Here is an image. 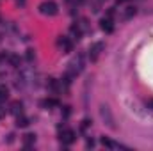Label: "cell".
Listing matches in <instances>:
<instances>
[{
    "label": "cell",
    "instance_id": "obj_1",
    "mask_svg": "<svg viewBox=\"0 0 153 151\" xmlns=\"http://www.w3.org/2000/svg\"><path fill=\"white\" fill-rule=\"evenodd\" d=\"M57 4L52 2V0H45L43 4H39V13L45 14V16H55L57 14Z\"/></svg>",
    "mask_w": 153,
    "mask_h": 151
},
{
    "label": "cell",
    "instance_id": "obj_2",
    "mask_svg": "<svg viewBox=\"0 0 153 151\" xmlns=\"http://www.w3.org/2000/svg\"><path fill=\"white\" fill-rule=\"evenodd\" d=\"M82 68H84V57H82V55H78L76 59H73V61L70 62V68H68V75H70V76L78 75V73L82 71Z\"/></svg>",
    "mask_w": 153,
    "mask_h": 151
},
{
    "label": "cell",
    "instance_id": "obj_3",
    "mask_svg": "<svg viewBox=\"0 0 153 151\" xmlns=\"http://www.w3.org/2000/svg\"><path fill=\"white\" fill-rule=\"evenodd\" d=\"M100 115H102V119L107 123V126H111V128L114 130V128H116L114 117H112V114H111V109H109L107 105H102V107H100Z\"/></svg>",
    "mask_w": 153,
    "mask_h": 151
},
{
    "label": "cell",
    "instance_id": "obj_4",
    "mask_svg": "<svg viewBox=\"0 0 153 151\" xmlns=\"http://www.w3.org/2000/svg\"><path fill=\"white\" fill-rule=\"evenodd\" d=\"M76 139L75 132L73 130H70V128H64L62 132H61V142L62 144H73Z\"/></svg>",
    "mask_w": 153,
    "mask_h": 151
},
{
    "label": "cell",
    "instance_id": "obj_5",
    "mask_svg": "<svg viewBox=\"0 0 153 151\" xmlns=\"http://www.w3.org/2000/svg\"><path fill=\"white\" fill-rule=\"evenodd\" d=\"M102 50H103V43H94V44L89 48V59H91V61H96V59L100 57Z\"/></svg>",
    "mask_w": 153,
    "mask_h": 151
},
{
    "label": "cell",
    "instance_id": "obj_6",
    "mask_svg": "<svg viewBox=\"0 0 153 151\" xmlns=\"http://www.w3.org/2000/svg\"><path fill=\"white\" fill-rule=\"evenodd\" d=\"M100 29H102L103 32H107V34H111V32L114 30V25H112V21H111V18H102V20H100Z\"/></svg>",
    "mask_w": 153,
    "mask_h": 151
},
{
    "label": "cell",
    "instance_id": "obj_7",
    "mask_svg": "<svg viewBox=\"0 0 153 151\" xmlns=\"http://www.w3.org/2000/svg\"><path fill=\"white\" fill-rule=\"evenodd\" d=\"M57 44H59L64 52H71V41L68 38H59L57 39Z\"/></svg>",
    "mask_w": 153,
    "mask_h": 151
},
{
    "label": "cell",
    "instance_id": "obj_8",
    "mask_svg": "<svg viewBox=\"0 0 153 151\" xmlns=\"http://www.w3.org/2000/svg\"><path fill=\"white\" fill-rule=\"evenodd\" d=\"M22 112H23V105H22L20 101H13V103H11V114L20 115Z\"/></svg>",
    "mask_w": 153,
    "mask_h": 151
},
{
    "label": "cell",
    "instance_id": "obj_9",
    "mask_svg": "<svg viewBox=\"0 0 153 151\" xmlns=\"http://www.w3.org/2000/svg\"><path fill=\"white\" fill-rule=\"evenodd\" d=\"M29 123H30V121H29L27 117H23L22 114L16 115V126H18V128H25V126H29Z\"/></svg>",
    "mask_w": 153,
    "mask_h": 151
},
{
    "label": "cell",
    "instance_id": "obj_10",
    "mask_svg": "<svg viewBox=\"0 0 153 151\" xmlns=\"http://www.w3.org/2000/svg\"><path fill=\"white\" fill-rule=\"evenodd\" d=\"M34 141H36V135H34V133H27V135H23V144H25L27 150L30 148V144H34Z\"/></svg>",
    "mask_w": 153,
    "mask_h": 151
},
{
    "label": "cell",
    "instance_id": "obj_11",
    "mask_svg": "<svg viewBox=\"0 0 153 151\" xmlns=\"http://www.w3.org/2000/svg\"><path fill=\"white\" fill-rule=\"evenodd\" d=\"M9 98V89L5 85H0V101H5Z\"/></svg>",
    "mask_w": 153,
    "mask_h": 151
},
{
    "label": "cell",
    "instance_id": "obj_12",
    "mask_svg": "<svg viewBox=\"0 0 153 151\" xmlns=\"http://www.w3.org/2000/svg\"><path fill=\"white\" fill-rule=\"evenodd\" d=\"M71 36H73V39H76V41H78V39H80V36H82V30H80L78 27H75V25H73V27H71Z\"/></svg>",
    "mask_w": 153,
    "mask_h": 151
},
{
    "label": "cell",
    "instance_id": "obj_13",
    "mask_svg": "<svg viewBox=\"0 0 153 151\" xmlns=\"http://www.w3.org/2000/svg\"><path fill=\"white\" fill-rule=\"evenodd\" d=\"M132 16H135V7H126V11H125V20H128V18H132Z\"/></svg>",
    "mask_w": 153,
    "mask_h": 151
},
{
    "label": "cell",
    "instance_id": "obj_14",
    "mask_svg": "<svg viewBox=\"0 0 153 151\" xmlns=\"http://www.w3.org/2000/svg\"><path fill=\"white\" fill-rule=\"evenodd\" d=\"M102 144H103V146H107V148H119L117 144H114L112 141H109V139H105V137L102 139Z\"/></svg>",
    "mask_w": 153,
    "mask_h": 151
},
{
    "label": "cell",
    "instance_id": "obj_15",
    "mask_svg": "<svg viewBox=\"0 0 153 151\" xmlns=\"http://www.w3.org/2000/svg\"><path fill=\"white\" fill-rule=\"evenodd\" d=\"M9 61H11V64H13V66H20V57L11 55V59H9Z\"/></svg>",
    "mask_w": 153,
    "mask_h": 151
},
{
    "label": "cell",
    "instance_id": "obj_16",
    "mask_svg": "<svg viewBox=\"0 0 153 151\" xmlns=\"http://www.w3.org/2000/svg\"><path fill=\"white\" fill-rule=\"evenodd\" d=\"M43 105L45 107H55L57 105V100H46V101H43Z\"/></svg>",
    "mask_w": 153,
    "mask_h": 151
},
{
    "label": "cell",
    "instance_id": "obj_17",
    "mask_svg": "<svg viewBox=\"0 0 153 151\" xmlns=\"http://www.w3.org/2000/svg\"><path fill=\"white\" fill-rule=\"evenodd\" d=\"M89 124H91V121H89V119H84V121H82V124H80V128H82V130H87V128H89Z\"/></svg>",
    "mask_w": 153,
    "mask_h": 151
},
{
    "label": "cell",
    "instance_id": "obj_18",
    "mask_svg": "<svg viewBox=\"0 0 153 151\" xmlns=\"http://www.w3.org/2000/svg\"><path fill=\"white\" fill-rule=\"evenodd\" d=\"M48 87H50L52 91H57V82H55V80H50V82H48Z\"/></svg>",
    "mask_w": 153,
    "mask_h": 151
},
{
    "label": "cell",
    "instance_id": "obj_19",
    "mask_svg": "<svg viewBox=\"0 0 153 151\" xmlns=\"http://www.w3.org/2000/svg\"><path fill=\"white\" fill-rule=\"evenodd\" d=\"M27 59H29V61L34 59V50H27Z\"/></svg>",
    "mask_w": 153,
    "mask_h": 151
},
{
    "label": "cell",
    "instance_id": "obj_20",
    "mask_svg": "<svg viewBox=\"0 0 153 151\" xmlns=\"http://www.w3.org/2000/svg\"><path fill=\"white\" fill-rule=\"evenodd\" d=\"M85 146H87V148H93V146H94V141H93V139H87Z\"/></svg>",
    "mask_w": 153,
    "mask_h": 151
},
{
    "label": "cell",
    "instance_id": "obj_21",
    "mask_svg": "<svg viewBox=\"0 0 153 151\" xmlns=\"http://www.w3.org/2000/svg\"><path fill=\"white\" fill-rule=\"evenodd\" d=\"M4 115H5V109H4V107H0V119H2Z\"/></svg>",
    "mask_w": 153,
    "mask_h": 151
},
{
    "label": "cell",
    "instance_id": "obj_22",
    "mask_svg": "<svg viewBox=\"0 0 153 151\" xmlns=\"http://www.w3.org/2000/svg\"><path fill=\"white\" fill-rule=\"evenodd\" d=\"M148 107H150V109H152V110H153V98H152V100H150V101H148Z\"/></svg>",
    "mask_w": 153,
    "mask_h": 151
},
{
    "label": "cell",
    "instance_id": "obj_23",
    "mask_svg": "<svg viewBox=\"0 0 153 151\" xmlns=\"http://www.w3.org/2000/svg\"><path fill=\"white\" fill-rule=\"evenodd\" d=\"M116 2H117V4H123V2H126V0H116Z\"/></svg>",
    "mask_w": 153,
    "mask_h": 151
}]
</instances>
